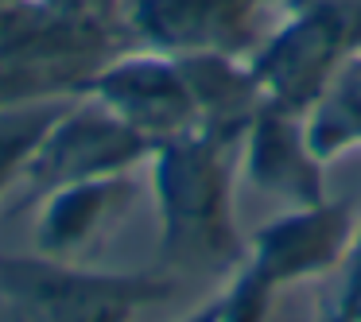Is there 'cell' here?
<instances>
[{"label":"cell","mask_w":361,"mask_h":322,"mask_svg":"<svg viewBox=\"0 0 361 322\" xmlns=\"http://www.w3.org/2000/svg\"><path fill=\"white\" fill-rule=\"evenodd\" d=\"M245 136L195 128L156 144L152 179L159 202V256L175 272L221 275L249 260L233 218V156Z\"/></svg>","instance_id":"6da1fadb"},{"label":"cell","mask_w":361,"mask_h":322,"mask_svg":"<svg viewBox=\"0 0 361 322\" xmlns=\"http://www.w3.org/2000/svg\"><path fill=\"white\" fill-rule=\"evenodd\" d=\"M175 287V275L159 272H90L63 256L0 252V299L12 322H133Z\"/></svg>","instance_id":"7a4b0ae2"},{"label":"cell","mask_w":361,"mask_h":322,"mask_svg":"<svg viewBox=\"0 0 361 322\" xmlns=\"http://www.w3.org/2000/svg\"><path fill=\"white\" fill-rule=\"evenodd\" d=\"M276 12H288V0H125L136 47L164 55L252 58Z\"/></svg>","instance_id":"3957f363"},{"label":"cell","mask_w":361,"mask_h":322,"mask_svg":"<svg viewBox=\"0 0 361 322\" xmlns=\"http://www.w3.org/2000/svg\"><path fill=\"white\" fill-rule=\"evenodd\" d=\"M152 151H156V144L144 132H136L133 125H125L113 109H105L97 97L86 105L71 101V109L32 148L20 182H24L27 198H47L51 190L71 187V182L133 171Z\"/></svg>","instance_id":"277c9868"},{"label":"cell","mask_w":361,"mask_h":322,"mask_svg":"<svg viewBox=\"0 0 361 322\" xmlns=\"http://www.w3.org/2000/svg\"><path fill=\"white\" fill-rule=\"evenodd\" d=\"M350 58V39L326 8H288L249 63L268 101L307 117Z\"/></svg>","instance_id":"5b68a950"},{"label":"cell","mask_w":361,"mask_h":322,"mask_svg":"<svg viewBox=\"0 0 361 322\" xmlns=\"http://www.w3.org/2000/svg\"><path fill=\"white\" fill-rule=\"evenodd\" d=\"M82 97H97L105 109H113L152 144L175 140V136L195 132L202 125V113H198L187 74H183V63L164 51H125L90 82Z\"/></svg>","instance_id":"8992f818"},{"label":"cell","mask_w":361,"mask_h":322,"mask_svg":"<svg viewBox=\"0 0 361 322\" xmlns=\"http://www.w3.org/2000/svg\"><path fill=\"white\" fill-rule=\"evenodd\" d=\"M353 237H357V221H353L350 198L295 206L291 213L252 233V252L241 268L268 291H280L288 283L326 275L330 268L345 264Z\"/></svg>","instance_id":"52a82bcc"},{"label":"cell","mask_w":361,"mask_h":322,"mask_svg":"<svg viewBox=\"0 0 361 322\" xmlns=\"http://www.w3.org/2000/svg\"><path fill=\"white\" fill-rule=\"evenodd\" d=\"M245 171L252 187L288 198L291 206L326 202V171L307 140V117L264 101L245 132Z\"/></svg>","instance_id":"ba28073f"},{"label":"cell","mask_w":361,"mask_h":322,"mask_svg":"<svg viewBox=\"0 0 361 322\" xmlns=\"http://www.w3.org/2000/svg\"><path fill=\"white\" fill-rule=\"evenodd\" d=\"M136 194H140V187L128 171L51 190L43 198L39 225H35V249L43 256L74 260L78 252L94 249L105 233L117 229V221L133 210Z\"/></svg>","instance_id":"9c48e42d"},{"label":"cell","mask_w":361,"mask_h":322,"mask_svg":"<svg viewBox=\"0 0 361 322\" xmlns=\"http://www.w3.org/2000/svg\"><path fill=\"white\" fill-rule=\"evenodd\" d=\"M307 140L322 163L361 144V55L334 74L322 101L307 113Z\"/></svg>","instance_id":"30bf717a"},{"label":"cell","mask_w":361,"mask_h":322,"mask_svg":"<svg viewBox=\"0 0 361 322\" xmlns=\"http://www.w3.org/2000/svg\"><path fill=\"white\" fill-rule=\"evenodd\" d=\"M71 101H43V105H27V109L0 113V194H4L12 182H20V171H24L32 148L47 136V128L71 109Z\"/></svg>","instance_id":"8fae6325"},{"label":"cell","mask_w":361,"mask_h":322,"mask_svg":"<svg viewBox=\"0 0 361 322\" xmlns=\"http://www.w3.org/2000/svg\"><path fill=\"white\" fill-rule=\"evenodd\" d=\"M319 322H361V229L345 252V283L334 303L319 314Z\"/></svg>","instance_id":"7c38bea8"},{"label":"cell","mask_w":361,"mask_h":322,"mask_svg":"<svg viewBox=\"0 0 361 322\" xmlns=\"http://www.w3.org/2000/svg\"><path fill=\"white\" fill-rule=\"evenodd\" d=\"M288 8H326L345 32L353 55H361V0H288Z\"/></svg>","instance_id":"4fadbf2b"},{"label":"cell","mask_w":361,"mask_h":322,"mask_svg":"<svg viewBox=\"0 0 361 322\" xmlns=\"http://www.w3.org/2000/svg\"><path fill=\"white\" fill-rule=\"evenodd\" d=\"M218 314H221V295L218 299H210L206 306H198L190 318H183V322H218Z\"/></svg>","instance_id":"5bb4252c"}]
</instances>
